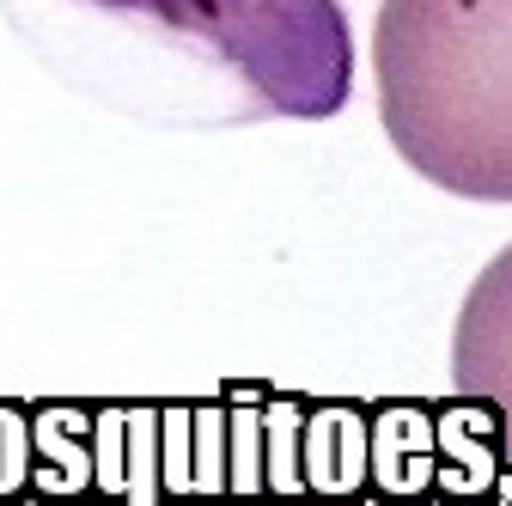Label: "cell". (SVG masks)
I'll return each instance as SVG.
<instances>
[{
    "instance_id": "cell-1",
    "label": "cell",
    "mask_w": 512,
    "mask_h": 506,
    "mask_svg": "<svg viewBox=\"0 0 512 506\" xmlns=\"http://www.w3.org/2000/svg\"><path fill=\"white\" fill-rule=\"evenodd\" d=\"M49 74L141 122H324L354 98L336 0H0Z\"/></svg>"
},
{
    "instance_id": "cell-2",
    "label": "cell",
    "mask_w": 512,
    "mask_h": 506,
    "mask_svg": "<svg viewBox=\"0 0 512 506\" xmlns=\"http://www.w3.org/2000/svg\"><path fill=\"white\" fill-rule=\"evenodd\" d=\"M372 86L409 171L464 202H512V0H378Z\"/></svg>"
},
{
    "instance_id": "cell-3",
    "label": "cell",
    "mask_w": 512,
    "mask_h": 506,
    "mask_svg": "<svg viewBox=\"0 0 512 506\" xmlns=\"http://www.w3.org/2000/svg\"><path fill=\"white\" fill-rule=\"evenodd\" d=\"M452 391L494 409L500 452L512 464V244L470 281L452 324Z\"/></svg>"
},
{
    "instance_id": "cell-4",
    "label": "cell",
    "mask_w": 512,
    "mask_h": 506,
    "mask_svg": "<svg viewBox=\"0 0 512 506\" xmlns=\"http://www.w3.org/2000/svg\"><path fill=\"white\" fill-rule=\"evenodd\" d=\"M366 494H439V403H366Z\"/></svg>"
},
{
    "instance_id": "cell-5",
    "label": "cell",
    "mask_w": 512,
    "mask_h": 506,
    "mask_svg": "<svg viewBox=\"0 0 512 506\" xmlns=\"http://www.w3.org/2000/svg\"><path fill=\"white\" fill-rule=\"evenodd\" d=\"M98 500L110 506H171L159 482V403H92Z\"/></svg>"
},
{
    "instance_id": "cell-6",
    "label": "cell",
    "mask_w": 512,
    "mask_h": 506,
    "mask_svg": "<svg viewBox=\"0 0 512 506\" xmlns=\"http://www.w3.org/2000/svg\"><path fill=\"white\" fill-rule=\"evenodd\" d=\"M31 494L37 500H98L92 403H31Z\"/></svg>"
},
{
    "instance_id": "cell-7",
    "label": "cell",
    "mask_w": 512,
    "mask_h": 506,
    "mask_svg": "<svg viewBox=\"0 0 512 506\" xmlns=\"http://www.w3.org/2000/svg\"><path fill=\"white\" fill-rule=\"evenodd\" d=\"M305 494H324L330 506L366 494V403H305Z\"/></svg>"
},
{
    "instance_id": "cell-8",
    "label": "cell",
    "mask_w": 512,
    "mask_h": 506,
    "mask_svg": "<svg viewBox=\"0 0 512 506\" xmlns=\"http://www.w3.org/2000/svg\"><path fill=\"white\" fill-rule=\"evenodd\" d=\"M31 470H37L31 403L0 397V500H25V494H31Z\"/></svg>"
}]
</instances>
